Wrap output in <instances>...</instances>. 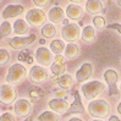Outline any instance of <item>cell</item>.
I'll use <instances>...</instances> for the list:
<instances>
[{
    "instance_id": "obj_1",
    "label": "cell",
    "mask_w": 121,
    "mask_h": 121,
    "mask_svg": "<svg viewBox=\"0 0 121 121\" xmlns=\"http://www.w3.org/2000/svg\"><path fill=\"white\" fill-rule=\"evenodd\" d=\"M88 111H89V114H91L92 116L103 119V117L109 115L110 106H109V103L103 100V99H95V100L89 103Z\"/></svg>"
},
{
    "instance_id": "obj_2",
    "label": "cell",
    "mask_w": 121,
    "mask_h": 121,
    "mask_svg": "<svg viewBox=\"0 0 121 121\" xmlns=\"http://www.w3.org/2000/svg\"><path fill=\"white\" fill-rule=\"evenodd\" d=\"M27 75V70L21 64H13L9 69L8 75H6V81L9 84H16L20 83Z\"/></svg>"
},
{
    "instance_id": "obj_3",
    "label": "cell",
    "mask_w": 121,
    "mask_h": 121,
    "mask_svg": "<svg viewBox=\"0 0 121 121\" xmlns=\"http://www.w3.org/2000/svg\"><path fill=\"white\" fill-rule=\"evenodd\" d=\"M104 84L99 81H92L88 83H84L82 86V93L84 94L86 99L88 100H92L95 97H98L99 94L104 91Z\"/></svg>"
},
{
    "instance_id": "obj_4",
    "label": "cell",
    "mask_w": 121,
    "mask_h": 121,
    "mask_svg": "<svg viewBox=\"0 0 121 121\" xmlns=\"http://www.w3.org/2000/svg\"><path fill=\"white\" fill-rule=\"evenodd\" d=\"M80 34H82V33L80 31V27L76 23H69L66 26H64L61 30L62 38L66 42H69V43H73L75 40H77L78 37H80Z\"/></svg>"
},
{
    "instance_id": "obj_5",
    "label": "cell",
    "mask_w": 121,
    "mask_h": 121,
    "mask_svg": "<svg viewBox=\"0 0 121 121\" xmlns=\"http://www.w3.org/2000/svg\"><path fill=\"white\" fill-rule=\"evenodd\" d=\"M104 78H105V82L108 83V87H109V95H117L119 94V91L116 87V82L119 80V75L116 71L114 70H106L104 72Z\"/></svg>"
},
{
    "instance_id": "obj_6",
    "label": "cell",
    "mask_w": 121,
    "mask_h": 121,
    "mask_svg": "<svg viewBox=\"0 0 121 121\" xmlns=\"http://www.w3.org/2000/svg\"><path fill=\"white\" fill-rule=\"evenodd\" d=\"M45 18H47L45 13L39 9H32L26 15V21L32 26H42L44 23Z\"/></svg>"
},
{
    "instance_id": "obj_7",
    "label": "cell",
    "mask_w": 121,
    "mask_h": 121,
    "mask_svg": "<svg viewBox=\"0 0 121 121\" xmlns=\"http://www.w3.org/2000/svg\"><path fill=\"white\" fill-rule=\"evenodd\" d=\"M48 71L43 66H33L28 73V78L33 83H40L48 78Z\"/></svg>"
},
{
    "instance_id": "obj_8",
    "label": "cell",
    "mask_w": 121,
    "mask_h": 121,
    "mask_svg": "<svg viewBox=\"0 0 121 121\" xmlns=\"http://www.w3.org/2000/svg\"><path fill=\"white\" fill-rule=\"evenodd\" d=\"M35 59L40 66H49L53 61L52 50H49L45 47H40L35 52Z\"/></svg>"
},
{
    "instance_id": "obj_9",
    "label": "cell",
    "mask_w": 121,
    "mask_h": 121,
    "mask_svg": "<svg viewBox=\"0 0 121 121\" xmlns=\"http://www.w3.org/2000/svg\"><path fill=\"white\" fill-rule=\"evenodd\" d=\"M0 98H1L3 104H11L16 98V91L11 84L5 83L1 86V92H0Z\"/></svg>"
},
{
    "instance_id": "obj_10",
    "label": "cell",
    "mask_w": 121,
    "mask_h": 121,
    "mask_svg": "<svg viewBox=\"0 0 121 121\" xmlns=\"http://www.w3.org/2000/svg\"><path fill=\"white\" fill-rule=\"evenodd\" d=\"M35 40V35L31 34L30 37H16L9 40V45L13 49H25L27 45L32 44Z\"/></svg>"
},
{
    "instance_id": "obj_11",
    "label": "cell",
    "mask_w": 121,
    "mask_h": 121,
    "mask_svg": "<svg viewBox=\"0 0 121 121\" xmlns=\"http://www.w3.org/2000/svg\"><path fill=\"white\" fill-rule=\"evenodd\" d=\"M48 105L50 106V109L56 112V114H64V112H67L69 109H70V104L67 103L66 99H52V100H49Z\"/></svg>"
},
{
    "instance_id": "obj_12",
    "label": "cell",
    "mask_w": 121,
    "mask_h": 121,
    "mask_svg": "<svg viewBox=\"0 0 121 121\" xmlns=\"http://www.w3.org/2000/svg\"><path fill=\"white\" fill-rule=\"evenodd\" d=\"M13 110H15V112L18 116L27 117L28 115H30L31 110H32V105L28 100H26V99H18V100L15 103Z\"/></svg>"
},
{
    "instance_id": "obj_13",
    "label": "cell",
    "mask_w": 121,
    "mask_h": 121,
    "mask_svg": "<svg viewBox=\"0 0 121 121\" xmlns=\"http://www.w3.org/2000/svg\"><path fill=\"white\" fill-rule=\"evenodd\" d=\"M23 12V6L22 5H8L1 12V17L8 20L20 16Z\"/></svg>"
},
{
    "instance_id": "obj_14",
    "label": "cell",
    "mask_w": 121,
    "mask_h": 121,
    "mask_svg": "<svg viewBox=\"0 0 121 121\" xmlns=\"http://www.w3.org/2000/svg\"><path fill=\"white\" fill-rule=\"evenodd\" d=\"M65 56H61V55H58L55 58V61L52 64V72L54 76L59 77L61 75H64L65 72V69H66V64H65Z\"/></svg>"
},
{
    "instance_id": "obj_15",
    "label": "cell",
    "mask_w": 121,
    "mask_h": 121,
    "mask_svg": "<svg viewBox=\"0 0 121 121\" xmlns=\"http://www.w3.org/2000/svg\"><path fill=\"white\" fill-rule=\"evenodd\" d=\"M92 72H93V69H92V65L88 62L83 64V65L80 67V70L76 72V81L77 82H86L88 78L92 76Z\"/></svg>"
},
{
    "instance_id": "obj_16",
    "label": "cell",
    "mask_w": 121,
    "mask_h": 121,
    "mask_svg": "<svg viewBox=\"0 0 121 121\" xmlns=\"http://www.w3.org/2000/svg\"><path fill=\"white\" fill-rule=\"evenodd\" d=\"M73 97H75V100H73L72 104H71L69 111L66 112L67 115H70V114H82L84 111V108H83V105H82L81 97H80L78 91H75L73 92Z\"/></svg>"
},
{
    "instance_id": "obj_17",
    "label": "cell",
    "mask_w": 121,
    "mask_h": 121,
    "mask_svg": "<svg viewBox=\"0 0 121 121\" xmlns=\"http://www.w3.org/2000/svg\"><path fill=\"white\" fill-rule=\"evenodd\" d=\"M66 15L70 20H80L83 15V9L77 4H70L66 8Z\"/></svg>"
},
{
    "instance_id": "obj_18",
    "label": "cell",
    "mask_w": 121,
    "mask_h": 121,
    "mask_svg": "<svg viewBox=\"0 0 121 121\" xmlns=\"http://www.w3.org/2000/svg\"><path fill=\"white\" fill-rule=\"evenodd\" d=\"M53 82L58 83L61 87V89H70L73 84L72 77H71V75H69V73H64V75L56 77V78H53Z\"/></svg>"
},
{
    "instance_id": "obj_19",
    "label": "cell",
    "mask_w": 121,
    "mask_h": 121,
    "mask_svg": "<svg viewBox=\"0 0 121 121\" xmlns=\"http://www.w3.org/2000/svg\"><path fill=\"white\" fill-rule=\"evenodd\" d=\"M48 17L53 23H60L65 20L64 18L65 17V12H64V10L61 8L55 6V8L50 9V11H49V13H48Z\"/></svg>"
},
{
    "instance_id": "obj_20",
    "label": "cell",
    "mask_w": 121,
    "mask_h": 121,
    "mask_svg": "<svg viewBox=\"0 0 121 121\" xmlns=\"http://www.w3.org/2000/svg\"><path fill=\"white\" fill-rule=\"evenodd\" d=\"M86 9L92 15H98L103 11V4L100 0H88L86 3Z\"/></svg>"
},
{
    "instance_id": "obj_21",
    "label": "cell",
    "mask_w": 121,
    "mask_h": 121,
    "mask_svg": "<svg viewBox=\"0 0 121 121\" xmlns=\"http://www.w3.org/2000/svg\"><path fill=\"white\" fill-rule=\"evenodd\" d=\"M27 31H28V23L26 20L18 18L15 21V23H13V32L17 35H23L27 33Z\"/></svg>"
},
{
    "instance_id": "obj_22",
    "label": "cell",
    "mask_w": 121,
    "mask_h": 121,
    "mask_svg": "<svg viewBox=\"0 0 121 121\" xmlns=\"http://www.w3.org/2000/svg\"><path fill=\"white\" fill-rule=\"evenodd\" d=\"M80 54V48L75 43H69L65 49V58L66 59H76Z\"/></svg>"
},
{
    "instance_id": "obj_23",
    "label": "cell",
    "mask_w": 121,
    "mask_h": 121,
    "mask_svg": "<svg viewBox=\"0 0 121 121\" xmlns=\"http://www.w3.org/2000/svg\"><path fill=\"white\" fill-rule=\"evenodd\" d=\"M82 39L84 42H93L94 38H95V28L94 27H92V26H86L83 28V31H82Z\"/></svg>"
},
{
    "instance_id": "obj_24",
    "label": "cell",
    "mask_w": 121,
    "mask_h": 121,
    "mask_svg": "<svg viewBox=\"0 0 121 121\" xmlns=\"http://www.w3.org/2000/svg\"><path fill=\"white\" fill-rule=\"evenodd\" d=\"M65 49H66V45L62 40L56 39V40H53L50 43V50H52V53H54L56 55H60L61 53H65Z\"/></svg>"
},
{
    "instance_id": "obj_25",
    "label": "cell",
    "mask_w": 121,
    "mask_h": 121,
    "mask_svg": "<svg viewBox=\"0 0 121 121\" xmlns=\"http://www.w3.org/2000/svg\"><path fill=\"white\" fill-rule=\"evenodd\" d=\"M55 34H56V28L52 23H47L42 28V35L45 38H53Z\"/></svg>"
},
{
    "instance_id": "obj_26",
    "label": "cell",
    "mask_w": 121,
    "mask_h": 121,
    "mask_svg": "<svg viewBox=\"0 0 121 121\" xmlns=\"http://www.w3.org/2000/svg\"><path fill=\"white\" fill-rule=\"evenodd\" d=\"M39 121H59L58 114L54 111H44L38 116Z\"/></svg>"
},
{
    "instance_id": "obj_27",
    "label": "cell",
    "mask_w": 121,
    "mask_h": 121,
    "mask_svg": "<svg viewBox=\"0 0 121 121\" xmlns=\"http://www.w3.org/2000/svg\"><path fill=\"white\" fill-rule=\"evenodd\" d=\"M0 30H1V32H0V37L1 38L8 37V35H10V33L12 32V28H11V25H10L9 21H3Z\"/></svg>"
},
{
    "instance_id": "obj_28",
    "label": "cell",
    "mask_w": 121,
    "mask_h": 121,
    "mask_svg": "<svg viewBox=\"0 0 121 121\" xmlns=\"http://www.w3.org/2000/svg\"><path fill=\"white\" fill-rule=\"evenodd\" d=\"M18 60L22 61V62H26V64H32L33 59L31 58V52L27 50V49H23V50L18 54Z\"/></svg>"
},
{
    "instance_id": "obj_29",
    "label": "cell",
    "mask_w": 121,
    "mask_h": 121,
    "mask_svg": "<svg viewBox=\"0 0 121 121\" xmlns=\"http://www.w3.org/2000/svg\"><path fill=\"white\" fill-rule=\"evenodd\" d=\"M28 95H30L31 98H33V99H40L42 97H44V92L40 88L34 87V88H31L30 91H28Z\"/></svg>"
},
{
    "instance_id": "obj_30",
    "label": "cell",
    "mask_w": 121,
    "mask_h": 121,
    "mask_svg": "<svg viewBox=\"0 0 121 121\" xmlns=\"http://www.w3.org/2000/svg\"><path fill=\"white\" fill-rule=\"evenodd\" d=\"M93 25L95 26V28H98V30H103L105 27V18L103 16H94Z\"/></svg>"
},
{
    "instance_id": "obj_31",
    "label": "cell",
    "mask_w": 121,
    "mask_h": 121,
    "mask_svg": "<svg viewBox=\"0 0 121 121\" xmlns=\"http://www.w3.org/2000/svg\"><path fill=\"white\" fill-rule=\"evenodd\" d=\"M10 60V53L6 49H0V64L4 65Z\"/></svg>"
},
{
    "instance_id": "obj_32",
    "label": "cell",
    "mask_w": 121,
    "mask_h": 121,
    "mask_svg": "<svg viewBox=\"0 0 121 121\" xmlns=\"http://www.w3.org/2000/svg\"><path fill=\"white\" fill-rule=\"evenodd\" d=\"M53 94L54 95H58V99H64V98H66V92L65 89H61V91H54L53 92Z\"/></svg>"
},
{
    "instance_id": "obj_33",
    "label": "cell",
    "mask_w": 121,
    "mask_h": 121,
    "mask_svg": "<svg viewBox=\"0 0 121 121\" xmlns=\"http://www.w3.org/2000/svg\"><path fill=\"white\" fill-rule=\"evenodd\" d=\"M0 121H15V119H13V116L10 112H4L1 115V120Z\"/></svg>"
},
{
    "instance_id": "obj_34",
    "label": "cell",
    "mask_w": 121,
    "mask_h": 121,
    "mask_svg": "<svg viewBox=\"0 0 121 121\" xmlns=\"http://www.w3.org/2000/svg\"><path fill=\"white\" fill-rule=\"evenodd\" d=\"M108 28L109 30H116L117 32L121 33V25H119V23H111L108 26Z\"/></svg>"
},
{
    "instance_id": "obj_35",
    "label": "cell",
    "mask_w": 121,
    "mask_h": 121,
    "mask_svg": "<svg viewBox=\"0 0 121 121\" xmlns=\"http://www.w3.org/2000/svg\"><path fill=\"white\" fill-rule=\"evenodd\" d=\"M33 3L37 6H45V5H48L49 0H33Z\"/></svg>"
},
{
    "instance_id": "obj_36",
    "label": "cell",
    "mask_w": 121,
    "mask_h": 121,
    "mask_svg": "<svg viewBox=\"0 0 121 121\" xmlns=\"http://www.w3.org/2000/svg\"><path fill=\"white\" fill-rule=\"evenodd\" d=\"M109 121H120V120H119L116 116H110V117H109Z\"/></svg>"
},
{
    "instance_id": "obj_37",
    "label": "cell",
    "mask_w": 121,
    "mask_h": 121,
    "mask_svg": "<svg viewBox=\"0 0 121 121\" xmlns=\"http://www.w3.org/2000/svg\"><path fill=\"white\" fill-rule=\"evenodd\" d=\"M70 1H72L73 4H77V5H78V4H80V3H82L83 0H70Z\"/></svg>"
},
{
    "instance_id": "obj_38",
    "label": "cell",
    "mask_w": 121,
    "mask_h": 121,
    "mask_svg": "<svg viewBox=\"0 0 121 121\" xmlns=\"http://www.w3.org/2000/svg\"><path fill=\"white\" fill-rule=\"evenodd\" d=\"M69 121H82L81 119H77V117H73V119H70Z\"/></svg>"
},
{
    "instance_id": "obj_39",
    "label": "cell",
    "mask_w": 121,
    "mask_h": 121,
    "mask_svg": "<svg viewBox=\"0 0 121 121\" xmlns=\"http://www.w3.org/2000/svg\"><path fill=\"white\" fill-rule=\"evenodd\" d=\"M117 111H119V114H121V103L117 105Z\"/></svg>"
},
{
    "instance_id": "obj_40",
    "label": "cell",
    "mask_w": 121,
    "mask_h": 121,
    "mask_svg": "<svg viewBox=\"0 0 121 121\" xmlns=\"http://www.w3.org/2000/svg\"><path fill=\"white\" fill-rule=\"evenodd\" d=\"M62 22H64V25H65V26H66V25H69V20L66 18V20H64V21H62Z\"/></svg>"
},
{
    "instance_id": "obj_41",
    "label": "cell",
    "mask_w": 121,
    "mask_h": 121,
    "mask_svg": "<svg viewBox=\"0 0 121 121\" xmlns=\"http://www.w3.org/2000/svg\"><path fill=\"white\" fill-rule=\"evenodd\" d=\"M32 119H33V117H32V116H30V117H27L25 121H32Z\"/></svg>"
},
{
    "instance_id": "obj_42",
    "label": "cell",
    "mask_w": 121,
    "mask_h": 121,
    "mask_svg": "<svg viewBox=\"0 0 121 121\" xmlns=\"http://www.w3.org/2000/svg\"><path fill=\"white\" fill-rule=\"evenodd\" d=\"M117 5H119V6H121V0H117Z\"/></svg>"
},
{
    "instance_id": "obj_43",
    "label": "cell",
    "mask_w": 121,
    "mask_h": 121,
    "mask_svg": "<svg viewBox=\"0 0 121 121\" xmlns=\"http://www.w3.org/2000/svg\"><path fill=\"white\" fill-rule=\"evenodd\" d=\"M93 121H102V120H93Z\"/></svg>"
},
{
    "instance_id": "obj_44",
    "label": "cell",
    "mask_w": 121,
    "mask_h": 121,
    "mask_svg": "<svg viewBox=\"0 0 121 121\" xmlns=\"http://www.w3.org/2000/svg\"><path fill=\"white\" fill-rule=\"evenodd\" d=\"M120 92H121V84H120Z\"/></svg>"
}]
</instances>
